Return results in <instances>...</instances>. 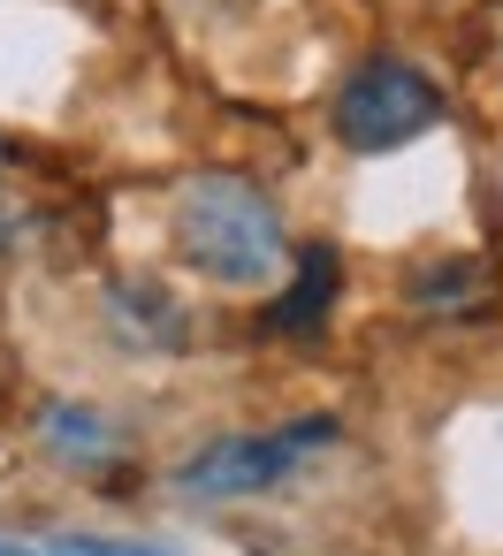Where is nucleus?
Segmentation results:
<instances>
[{"label":"nucleus","mask_w":503,"mask_h":556,"mask_svg":"<svg viewBox=\"0 0 503 556\" xmlns=\"http://www.w3.org/2000/svg\"><path fill=\"white\" fill-rule=\"evenodd\" d=\"M435 115H442V92L412 62H366L336 100V138L351 153H389V146H412Z\"/></svg>","instance_id":"obj_2"},{"label":"nucleus","mask_w":503,"mask_h":556,"mask_svg":"<svg viewBox=\"0 0 503 556\" xmlns=\"http://www.w3.org/2000/svg\"><path fill=\"white\" fill-rule=\"evenodd\" d=\"M0 556H168V548H130V541H0Z\"/></svg>","instance_id":"obj_5"},{"label":"nucleus","mask_w":503,"mask_h":556,"mask_svg":"<svg viewBox=\"0 0 503 556\" xmlns=\"http://www.w3.org/2000/svg\"><path fill=\"white\" fill-rule=\"evenodd\" d=\"M176 244L199 275L244 290V282H275L282 267V214L267 206V191L237 184V176H191L176 199Z\"/></svg>","instance_id":"obj_1"},{"label":"nucleus","mask_w":503,"mask_h":556,"mask_svg":"<svg viewBox=\"0 0 503 556\" xmlns=\"http://www.w3.org/2000/svg\"><path fill=\"white\" fill-rule=\"evenodd\" d=\"M328 298H336V252H313L305 260V282L275 305V328H298V320H320L328 313Z\"/></svg>","instance_id":"obj_4"},{"label":"nucleus","mask_w":503,"mask_h":556,"mask_svg":"<svg viewBox=\"0 0 503 556\" xmlns=\"http://www.w3.org/2000/svg\"><path fill=\"white\" fill-rule=\"evenodd\" d=\"M328 434H336L328 419H298V427H275V434H229V442L199 450L176 472V488H191V495H260V488L290 480Z\"/></svg>","instance_id":"obj_3"},{"label":"nucleus","mask_w":503,"mask_h":556,"mask_svg":"<svg viewBox=\"0 0 503 556\" xmlns=\"http://www.w3.org/2000/svg\"><path fill=\"white\" fill-rule=\"evenodd\" d=\"M47 442H108V427L92 412H47Z\"/></svg>","instance_id":"obj_6"}]
</instances>
